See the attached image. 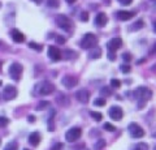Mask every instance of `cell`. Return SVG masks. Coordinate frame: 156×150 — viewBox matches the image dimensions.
<instances>
[{
    "instance_id": "1",
    "label": "cell",
    "mask_w": 156,
    "mask_h": 150,
    "mask_svg": "<svg viewBox=\"0 0 156 150\" xmlns=\"http://www.w3.org/2000/svg\"><path fill=\"white\" fill-rule=\"evenodd\" d=\"M151 97H152V91L146 86H139L134 90V98L138 101V108H144Z\"/></svg>"
},
{
    "instance_id": "2",
    "label": "cell",
    "mask_w": 156,
    "mask_h": 150,
    "mask_svg": "<svg viewBox=\"0 0 156 150\" xmlns=\"http://www.w3.org/2000/svg\"><path fill=\"white\" fill-rule=\"evenodd\" d=\"M35 90L39 95L46 97V95H50L55 91V85L50 81H42L35 86Z\"/></svg>"
},
{
    "instance_id": "3",
    "label": "cell",
    "mask_w": 156,
    "mask_h": 150,
    "mask_svg": "<svg viewBox=\"0 0 156 150\" xmlns=\"http://www.w3.org/2000/svg\"><path fill=\"white\" fill-rule=\"evenodd\" d=\"M56 24L58 25V27H61L62 30H65V31H72L73 27H74V24H73L72 18L65 16V14H57Z\"/></svg>"
},
{
    "instance_id": "4",
    "label": "cell",
    "mask_w": 156,
    "mask_h": 150,
    "mask_svg": "<svg viewBox=\"0 0 156 150\" xmlns=\"http://www.w3.org/2000/svg\"><path fill=\"white\" fill-rule=\"evenodd\" d=\"M81 47L83 48V50H91V48L96 47L98 45V38L95 34H92V33H89V34H86L83 38H82L81 41Z\"/></svg>"
},
{
    "instance_id": "5",
    "label": "cell",
    "mask_w": 156,
    "mask_h": 150,
    "mask_svg": "<svg viewBox=\"0 0 156 150\" xmlns=\"http://www.w3.org/2000/svg\"><path fill=\"white\" fill-rule=\"evenodd\" d=\"M128 129H129V134L133 138H142L144 136V129L136 123H130Z\"/></svg>"
},
{
    "instance_id": "6",
    "label": "cell",
    "mask_w": 156,
    "mask_h": 150,
    "mask_svg": "<svg viewBox=\"0 0 156 150\" xmlns=\"http://www.w3.org/2000/svg\"><path fill=\"white\" fill-rule=\"evenodd\" d=\"M81 136H82V129L80 127H73L70 129H68L65 133V138L68 142H74Z\"/></svg>"
},
{
    "instance_id": "7",
    "label": "cell",
    "mask_w": 156,
    "mask_h": 150,
    "mask_svg": "<svg viewBox=\"0 0 156 150\" xmlns=\"http://www.w3.org/2000/svg\"><path fill=\"white\" fill-rule=\"evenodd\" d=\"M22 72H23V67L20 64V63H13V64L9 67V75H11L12 79L16 80V81H18L21 79Z\"/></svg>"
},
{
    "instance_id": "8",
    "label": "cell",
    "mask_w": 156,
    "mask_h": 150,
    "mask_svg": "<svg viewBox=\"0 0 156 150\" xmlns=\"http://www.w3.org/2000/svg\"><path fill=\"white\" fill-rule=\"evenodd\" d=\"M78 82H80V79H78L77 76H73V75H66L65 77H62V80H61V84L64 85L66 89L76 88L78 85Z\"/></svg>"
},
{
    "instance_id": "9",
    "label": "cell",
    "mask_w": 156,
    "mask_h": 150,
    "mask_svg": "<svg viewBox=\"0 0 156 150\" xmlns=\"http://www.w3.org/2000/svg\"><path fill=\"white\" fill-rule=\"evenodd\" d=\"M108 115L111 119L116 120V122H120V120L124 118V111L121 107H119V106H111L108 110Z\"/></svg>"
},
{
    "instance_id": "10",
    "label": "cell",
    "mask_w": 156,
    "mask_h": 150,
    "mask_svg": "<svg viewBox=\"0 0 156 150\" xmlns=\"http://www.w3.org/2000/svg\"><path fill=\"white\" fill-rule=\"evenodd\" d=\"M17 97V89L13 85H7L3 89V99L4 101H12Z\"/></svg>"
},
{
    "instance_id": "11",
    "label": "cell",
    "mask_w": 156,
    "mask_h": 150,
    "mask_svg": "<svg viewBox=\"0 0 156 150\" xmlns=\"http://www.w3.org/2000/svg\"><path fill=\"white\" fill-rule=\"evenodd\" d=\"M90 97H91V93L87 89H80L76 93V98L78 102H81V103H87L90 101Z\"/></svg>"
},
{
    "instance_id": "12",
    "label": "cell",
    "mask_w": 156,
    "mask_h": 150,
    "mask_svg": "<svg viewBox=\"0 0 156 150\" xmlns=\"http://www.w3.org/2000/svg\"><path fill=\"white\" fill-rule=\"evenodd\" d=\"M121 46H122V41H121V38H113V39H111L108 43H107L108 52H113V54H116V51L119 50Z\"/></svg>"
},
{
    "instance_id": "13",
    "label": "cell",
    "mask_w": 156,
    "mask_h": 150,
    "mask_svg": "<svg viewBox=\"0 0 156 150\" xmlns=\"http://www.w3.org/2000/svg\"><path fill=\"white\" fill-rule=\"evenodd\" d=\"M48 56L52 61H60L61 60V51L55 46L48 47Z\"/></svg>"
},
{
    "instance_id": "14",
    "label": "cell",
    "mask_w": 156,
    "mask_h": 150,
    "mask_svg": "<svg viewBox=\"0 0 156 150\" xmlns=\"http://www.w3.org/2000/svg\"><path fill=\"white\" fill-rule=\"evenodd\" d=\"M107 21H108V17H107V14L104 12H99V13L96 14V17H95V25L103 27V26L107 25Z\"/></svg>"
},
{
    "instance_id": "15",
    "label": "cell",
    "mask_w": 156,
    "mask_h": 150,
    "mask_svg": "<svg viewBox=\"0 0 156 150\" xmlns=\"http://www.w3.org/2000/svg\"><path fill=\"white\" fill-rule=\"evenodd\" d=\"M135 16L134 12H130V11H119L117 12V18L120 21H128L130 18H133Z\"/></svg>"
},
{
    "instance_id": "16",
    "label": "cell",
    "mask_w": 156,
    "mask_h": 150,
    "mask_svg": "<svg viewBox=\"0 0 156 150\" xmlns=\"http://www.w3.org/2000/svg\"><path fill=\"white\" fill-rule=\"evenodd\" d=\"M11 37L16 43H22L23 41H25V35H23L20 30H17V29H12L11 30Z\"/></svg>"
},
{
    "instance_id": "17",
    "label": "cell",
    "mask_w": 156,
    "mask_h": 150,
    "mask_svg": "<svg viewBox=\"0 0 156 150\" xmlns=\"http://www.w3.org/2000/svg\"><path fill=\"white\" fill-rule=\"evenodd\" d=\"M41 133L39 132H33L30 136H29V144L31 145V146H38L39 144H41Z\"/></svg>"
},
{
    "instance_id": "18",
    "label": "cell",
    "mask_w": 156,
    "mask_h": 150,
    "mask_svg": "<svg viewBox=\"0 0 156 150\" xmlns=\"http://www.w3.org/2000/svg\"><path fill=\"white\" fill-rule=\"evenodd\" d=\"M100 55H101V48L98 47V46L94 47V48H91V51L89 54L90 59H98V57H100Z\"/></svg>"
},
{
    "instance_id": "19",
    "label": "cell",
    "mask_w": 156,
    "mask_h": 150,
    "mask_svg": "<svg viewBox=\"0 0 156 150\" xmlns=\"http://www.w3.org/2000/svg\"><path fill=\"white\" fill-rule=\"evenodd\" d=\"M143 26H144V21L143 20H138L129 27V30L130 31H136V30H139V29H142Z\"/></svg>"
},
{
    "instance_id": "20",
    "label": "cell",
    "mask_w": 156,
    "mask_h": 150,
    "mask_svg": "<svg viewBox=\"0 0 156 150\" xmlns=\"http://www.w3.org/2000/svg\"><path fill=\"white\" fill-rule=\"evenodd\" d=\"M56 101H57V103L61 104V106H69V104H70L69 99H68L64 94H58V98H57Z\"/></svg>"
},
{
    "instance_id": "21",
    "label": "cell",
    "mask_w": 156,
    "mask_h": 150,
    "mask_svg": "<svg viewBox=\"0 0 156 150\" xmlns=\"http://www.w3.org/2000/svg\"><path fill=\"white\" fill-rule=\"evenodd\" d=\"M46 4L50 8H58L60 7V0H47Z\"/></svg>"
},
{
    "instance_id": "22",
    "label": "cell",
    "mask_w": 156,
    "mask_h": 150,
    "mask_svg": "<svg viewBox=\"0 0 156 150\" xmlns=\"http://www.w3.org/2000/svg\"><path fill=\"white\" fill-rule=\"evenodd\" d=\"M4 150H18V144L16 141H11L9 144L5 145Z\"/></svg>"
},
{
    "instance_id": "23",
    "label": "cell",
    "mask_w": 156,
    "mask_h": 150,
    "mask_svg": "<svg viewBox=\"0 0 156 150\" xmlns=\"http://www.w3.org/2000/svg\"><path fill=\"white\" fill-rule=\"evenodd\" d=\"M29 47H30L31 50L38 51V52H41V51L43 50V46L39 45V43H35V42H30V43H29Z\"/></svg>"
},
{
    "instance_id": "24",
    "label": "cell",
    "mask_w": 156,
    "mask_h": 150,
    "mask_svg": "<svg viewBox=\"0 0 156 150\" xmlns=\"http://www.w3.org/2000/svg\"><path fill=\"white\" fill-rule=\"evenodd\" d=\"M47 107H50V102L48 101H42L41 103H38L37 104V107H35V110H44V108H47Z\"/></svg>"
},
{
    "instance_id": "25",
    "label": "cell",
    "mask_w": 156,
    "mask_h": 150,
    "mask_svg": "<svg viewBox=\"0 0 156 150\" xmlns=\"http://www.w3.org/2000/svg\"><path fill=\"white\" fill-rule=\"evenodd\" d=\"M131 150H148V145L144 144V142H139V144H136Z\"/></svg>"
},
{
    "instance_id": "26",
    "label": "cell",
    "mask_w": 156,
    "mask_h": 150,
    "mask_svg": "<svg viewBox=\"0 0 156 150\" xmlns=\"http://www.w3.org/2000/svg\"><path fill=\"white\" fill-rule=\"evenodd\" d=\"M104 146H105V141H104V140H99V141L95 142V145H94L95 150H101Z\"/></svg>"
},
{
    "instance_id": "27",
    "label": "cell",
    "mask_w": 156,
    "mask_h": 150,
    "mask_svg": "<svg viewBox=\"0 0 156 150\" xmlns=\"http://www.w3.org/2000/svg\"><path fill=\"white\" fill-rule=\"evenodd\" d=\"M53 115L55 114H51V118L48 119V130H51V132H53L55 130V125H53Z\"/></svg>"
},
{
    "instance_id": "28",
    "label": "cell",
    "mask_w": 156,
    "mask_h": 150,
    "mask_svg": "<svg viewBox=\"0 0 156 150\" xmlns=\"http://www.w3.org/2000/svg\"><path fill=\"white\" fill-rule=\"evenodd\" d=\"M94 106H99V107H103V106H105V99H103V98H96L95 101H94Z\"/></svg>"
},
{
    "instance_id": "29",
    "label": "cell",
    "mask_w": 156,
    "mask_h": 150,
    "mask_svg": "<svg viewBox=\"0 0 156 150\" xmlns=\"http://www.w3.org/2000/svg\"><path fill=\"white\" fill-rule=\"evenodd\" d=\"M90 115H91L92 118H94V119L96 120V122H100V120L103 119V115H101L100 112H95V111H91Z\"/></svg>"
},
{
    "instance_id": "30",
    "label": "cell",
    "mask_w": 156,
    "mask_h": 150,
    "mask_svg": "<svg viewBox=\"0 0 156 150\" xmlns=\"http://www.w3.org/2000/svg\"><path fill=\"white\" fill-rule=\"evenodd\" d=\"M100 94L101 95H111L112 94V90L108 88V86H104V88L100 89Z\"/></svg>"
},
{
    "instance_id": "31",
    "label": "cell",
    "mask_w": 156,
    "mask_h": 150,
    "mask_svg": "<svg viewBox=\"0 0 156 150\" xmlns=\"http://www.w3.org/2000/svg\"><path fill=\"white\" fill-rule=\"evenodd\" d=\"M9 124V119L5 118V116H0V127H5V125Z\"/></svg>"
},
{
    "instance_id": "32",
    "label": "cell",
    "mask_w": 156,
    "mask_h": 150,
    "mask_svg": "<svg viewBox=\"0 0 156 150\" xmlns=\"http://www.w3.org/2000/svg\"><path fill=\"white\" fill-rule=\"evenodd\" d=\"M111 85H112V88H120V86H121V81L117 80V79H112L111 80Z\"/></svg>"
},
{
    "instance_id": "33",
    "label": "cell",
    "mask_w": 156,
    "mask_h": 150,
    "mask_svg": "<svg viewBox=\"0 0 156 150\" xmlns=\"http://www.w3.org/2000/svg\"><path fill=\"white\" fill-rule=\"evenodd\" d=\"M104 129L105 130H108V132H115V125L113 124H111V123H105L104 124Z\"/></svg>"
},
{
    "instance_id": "34",
    "label": "cell",
    "mask_w": 156,
    "mask_h": 150,
    "mask_svg": "<svg viewBox=\"0 0 156 150\" xmlns=\"http://www.w3.org/2000/svg\"><path fill=\"white\" fill-rule=\"evenodd\" d=\"M89 18H90L89 12H82V13H81V21L86 22V21H89Z\"/></svg>"
},
{
    "instance_id": "35",
    "label": "cell",
    "mask_w": 156,
    "mask_h": 150,
    "mask_svg": "<svg viewBox=\"0 0 156 150\" xmlns=\"http://www.w3.org/2000/svg\"><path fill=\"white\" fill-rule=\"evenodd\" d=\"M122 59L125 61H130L131 59H133V55H131L130 52H124V54H122Z\"/></svg>"
},
{
    "instance_id": "36",
    "label": "cell",
    "mask_w": 156,
    "mask_h": 150,
    "mask_svg": "<svg viewBox=\"0 0 156 150\" xmlns=\"http://www.w3.org/2000/svg\"><path fill=\"white\" fill-rule=\"evenodd\" d=\"M121 71H122V73H129L131 71V67L128 64H124V65H121Z\"/></svg>"
},
{
    "instance_id": "37",
    "label": "cell",
    "mask_w": 156,
    "mask_h": 150,
    "mask_svg": "<svg viewBox=\"0 0 156 150\" xmlns=\"http://www.w3.org/2000/svg\"><path fill=\"white\" fill-rule=\"evenodd\" d=\"M55 39H56V42L58 43V45H64V43L66 42L65 38H64V37H61V35H57V37L55 38Z\"/></svg>"
},
{
    "instance_id": "38",
    "label": "cell",
    "mask_w": 156,
    "mask_h": 150,
    "mask_svg": "<svg viewBox=\"0 0 156 150\" xmlns=\"http://www.w3.org/2000/svg\"><path fill=\"white\" fill-rule=\"evenodd\" d=\"M61 149H62V144L61 142H57L51 148V150H61Z\"/></svg>"
},
{
    "instance_id": "39",
    "label": "cell",
    "mask_w": 156,
    "mask_h": 150,
    "mask_svg": "<svg viewBox=\"0 0 156 150\" xmlns=\"http://www.w3.org/2000/svg\"><path fill=\"white\" fill-rule=\"evenodd\" d=\"M120 4H122V5H130L131 3H133V0H117Z\"/></svg>"
},
{
    "instance_id": "40",
    "label": "cell",
    "mask_w": 156,
    "mask_h": 150,
    "mask_svg": "<svg viewBox=\"0 0 156 150\" xmlns=\"http://www.w3.org/2000/svg\"><path fill=\"white\" fill-rule=\"evenodd\" d=\"M108 59L111 61H115L116 60V54H113V52H108Z\"/></svg>"
},
{
    "instance_id": "41",
    "label": "cell",
    "mask_w": 156,
    "mask_h": 150,
    "mask_svg": "<svg viewBox=\"0 0 156 150\" xmlns=\"http://www.w3.org/2000/svg\"><path fill=\"white\" fill-rule=\"evenodd\" d=\"M29 122H30V123H34V122H35V118H34V116L33 115H30V116H29Z\"/></svg>"
},
{
    "instance_id": "42",
    "label": "cell",
    "mask_w": 156,
    "mask_h": 150,
    "mask_svg": "<svg viewBox=\"0 0 156 150\" xmlns=\"http://www.w3.org/2000/svg\"><path fill=\"white\" fill-rule=\"evenodd\" d=\"M65 2H66L68 4H74V3L77 2V0H65Z\"/></svg>"
},
{
    "instance_id": "43",
    "label": "cell",
    "mask_w": 156,
    "mask_h": 150,
    "mask_svg": "<svg viewBox=\"0 0 156 150\" xmlns=\"http://www.w3.org/2000/svg\"><path fill=\"white\" fill-rule=\"evenodd\" d=\"M33 2H35L37 4H39V3H42V0H33Z\"/></svg>"
},
{
    "instance_id": "44",
    "label": "cell",
    "mask_w": 156,
    "mask_h": 150,
    "mask_svg": "<svg viewBox=\"0 0 156 150\" xmlns=\"http://www.w3.org/2000/svg\"><path fill=\"white\" fill-rule=\"evenodd\" d=\"M154 31L156 33V21H155V24H154Z\"/></svg>"
},
{
    "instance_id": "45",
    "label": "cell",
    "mask_w": 156,
    "mask_h": 150,
    "mask_svg": "<svg viewBox=\"0 0 156 150\" xmlns=\"http://www.w3.org/2000/svg\"><path fill=\"white\" fill-rule=\"evenodd\" d=\"M152 136H154V137H155V138H156V130H155V132H154V133H152Z\"/></svg>"
},
{
    "instance_id": "46",
    "label": "cell",
    "mask_w": 156,
    "mask_h": 150,
    "mask_svg": "<svg viewBox=\"0 0 156 150\" xmlns=\"http://www.w3.org/2000/svg\"><path fill=\"white\" fill-rule=\"evenodd\" d=\"M154 52H156V43H155V46H154Z\"/></svg>"
},
{
    "instance_id": "47",
    "label": "cell",
    "mask_w": 156,
    "mask_h": 150,
    "mask_svg": "<svg viewBox=\"0 0 156 150\" xmlns=\"http://www.w3.org/2000/svg\"><path fill=\"white\" fill-rule=\"evenodd\" d=\"M2 65H3V61H0V69H2Z\"/></svg>"
},
{
    "instance_id": "48",
    "label": "cell",
    "mask_w": 156,
    "mask_h": 150,
    "mask_svg": "<svg viewBox=\"0 0 156 150\" xmlns=\"http://www.w3.org/2000/svg\"><path fill=\"white\" fill-rule=\"evenodd\" d=\"M2 84H3V82H2V81H0V86H2Z\"/></svg>"
},
{
    "instance_id": "49",
    "label": "cell",
    "mask_w": 156,
    "mask_h": 150,
    "mask_svg": "<svg viewBox=\"0 0 156 150\" xmlns=\"http://www.w3.org/2000/svg\"><path fill=\"white\" fill-rule=\"evenodd\" d=\"M0 8H2V3H0Z\"/></svg>"
},
{
    "instance_id": "50",
    "label": "cell",
    "mask_w": 156,
    "mask_h": 150,
    "mask_svg": "<svg viewBox=\"0 0 156 150\" xmlns=\"http://www.w3.org/2000/svg\"><path fill=\"white\" fill-rule=\"evenodd\" d=\"M25 150H29V149H25Z\"/></svg>"
},
{
    "instance_id": "51",
    "label": "cell",
    "mask_w": 156,
    "mask_h": 150,
    "mask_svg": "<svg viewBox=\"0 0 156 150\" xmlns=\"http://www.w3.org/2000/svg\"><path fill=\"white\" fill-rule=\"evenodd\" d=\"M155 150H156V148H155Z\"/></svg>"
}]
</instances>
